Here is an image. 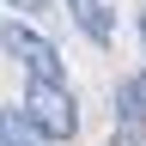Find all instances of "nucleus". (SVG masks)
Returning <instances> with one entry per match:
<instances>
[{
    "mask_svg": "<svg viewBox=\"0 0 146 146\" xmlns=\"http://www.w3.org/2000/svg\"><path fill=\"white\" fill-rule=\"evenodd\" d=\"M67 12H73V25H79L91 43H98V49L110 43V36H116V12H110L104 0H67Z\"/></svg>",
    "mask_w": 146,
    "mask_h": 146,
    "instance_id": "7ed1b4c3",
    "label": "nucleus"
},
{
    "mask_svg": "<svg viewBox=\"0 0 146 146\" xmlns=\"http://www.w3.org/2000/svg\"><path fill=\"white\" fill-rule=\"evenodd\" d=\"M0 146H49V140L25 110H0Z\"/></svg>",
    "mask_w": 146,
    "mask_h": 146,
    "instance_id": "39448f33",
    "label": "nucleus"
},
{
    "mask_svg": "<svg viewBox=\"0 0 146 146\" xmlns=\"http://www.w3.org/2000/svg\"><path fill=\"white\" fill-rule=\"evenodd\" d=\"M140 49H146V6H140Z\"/></svg>",
    "mask_w": 146,
    "mask_h": 146,
    "instance_id": "6e6552de",
    "label": "nucleus"
},
{
    "mask_svg": "<svg viewBox=\"0 0 146 146\" xmlns=\"http://www.w3.org/2000/svg\"><path fill=\"white\" fill-rule=\"evenodd\" d=\"M0 49H6L12 61L25 67V79H67L61 49H55L43 31H31L25 18H6V25H0Z\"/></svg>",
    "mask_w": 146,
    "mask_h": 146,
    "instance_id": "f03ea898",
    "label": "nucleus"
},
{
    "mask_svg": "<svg viewBox=\"0 0 146 146\" xmlns=\"http://www.w3.org/2000/svg\"><path fill=\"white\" fill-rule=\"evenodd\" d=\"M110 146H146V122H116V140Z\"/></svg>",
    "mask_w": 146,
    "mask_h": 146,
    "instance_id": "423d86ee",
    "label": "nucleus"
},
{
    "mask_svg": "<svg viewBox=\"0 0 146 146\" xmlns=\"http://www.w3.org/2000/svg\"><path fill=\"white\" fill-rule=\"evenodd\" d=\"M0 6H12V12H43V0H0Z\"/></svg>",
    "mask_w": 146,
    "mask_h": 146,
    "instance_id": "0eeeda50",
    "label": "nucleus"
},
{
    "mask_svg": "<svg viewBox=\"0 0 146 146\" xmlns=\"http://www.w3.org/2000/svg\"><path fill=\"white\" fill-rule=\"evenodd\" d=\"M25 116L43 128V140H73L79 134V104H73L67 79H25Z\"/></svg>",
    "mask_w": 146,
    "mask_h": 146,
    "instance_id": "f257e3e1",
    "label": "nucleus"
},
{
    "mask_svg": "<svg viewBox=\"0 0 146 146\" xmlns=\"http://www.w3.org/2000/svg\"><path fill=\"white\" fill-rule=\"evenodd\" d=\"M116 122H146V67L116 85Z\"/></svg>",
    "mask_w": 146,
    "mask_h": 146,
    "instance_id": "20e7f679",
    "label": "nucleus"
}]
</instances>
